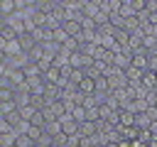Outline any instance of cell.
Instances as JSON below:
<instances>
[{
    "instance_id": "cell-1",
    "label": "cell",
    "mask_w": 157,
    "mask_h": 147,
    "mask_svg": "<svg viewBox=\"0 0 157 147\" xmlns=\"http://www.w3.org/2000/svg\"><path fill=\"white\" fill-rule=\"evenodd\" d=\"M59 123H61V132H64V135H69V137H71V135H78L81 123H78V120H76L71 113H66V115H64Z\"/></svg>"
},
{
    "instance_id": "cell-2",
    "label": "cell",
    "mask_w": 157,
    "mask_h": 147,
    "mask_svg": "<svg viewBox=\"0 0 157 147\" xmlns=\"http://www.w3.org/2000/svg\"><path fill=\"white\" fill-rule=\"evenodd\" d=\"M0 12H2V20H10L17 15V0H0Z\"/></svg>"
},
{
    "instance_id": "cell-3",
    "label": "cell",
    "mask_w": 157,
    "mask_h": 147,
    "mask_svg": "<svg viewBox=\"0 0 157 147\" xmlns=\"http://www.w3.org/2000/svg\"><path fill=\"white\" fill-rule=\"evenodd\" d=\"M22 71H25V76H27V78H42V76H44V69H42L37 61H29Z\"/></svg>"
},
{
    "instance_id": "cell-4",
    "label": "cell",
    "mask_w": 157,
    "mask_h": 147,
    "mask_svg": "<svg viewBox=\"0 0 157 147\" xmlns=\"http://www.w3.org/2000/svg\"><path fill=\"white\" fill-rule=\"evenodd\" d=\"M61 27H64V32H66L69 37H78V34H81V22H78V20H66Z\"/></svg>"
},
{
    "instance_id": "cell-5",
    "label": "cell",
    "mask_w": 157,
    "mask_h": 147,
    "mask_svg": "<svg viewBox=\"0 0 157 147\" xmlns=\"http://www.w3.org/2000/svg\"><path fill=\"white\" fill-rule=\"evenodd\" d=\"M44 83H54V86H59V81H61V71L56 69V66H52V69H47L44 71Z\"/></svg>"
},
{
    "instance_id": "cell-6",
    "label": "cell",
    "mask_w": 157,
    "mask_h": 147,
    "mask_svg": "<svg viewBox=\"0 0 157 147\" xmlns=\"http://www.w3.org/2000/svg\"><path fill=\"white\" fill-rule=\"evenodd\" d=\"M142 86H145V91H157V74L155 71H145L142 74Z\"/></svg>"
},
{
    "instance_id": "cell-7",
    "label": "cell",
    "mask_w": 157,
    "mask_h": 147,
    "mask_svg": "<svg viewBox=\"0 0 157 147\" xmlns=\"http://www.w3.org/2000/svg\"><path fill=\"white\" fill-rule=\"evenodd\" d=\"M120 15H123L125 20H130V17H137V10H135V0H123Z\"/></svg>"
},
{
    "instance_id": "cell-8",
    "label": "cell",
    "mask_w": 157,
    "mask_h": 147,
    "mask_svg": "<svg viewBox=\"0 0 157 147\" xmlns=\"http://www.w3.org/2000/svg\"><path fill=\"white\" fill-rule=\"evenodd\" d=\"M78 91H81L83 96H93V93H96V78H88V76H86V78L78 83Z\"/></svg>"
},
{
    "instance_id": "cell-9",
    "label": "cell",
    "mask_w": 157,
    "mask_h": 147,
    "mask_svg": "<svg viewBox=\"0 0 157 147\" xmlns=\"http://www.w3.org/2000/svg\"><path fill=\"white\" fill-rule=\"evenodd\" d=\"M135 118L132 110H120V127H135Z\"/></svg>"
},
{
    "instance_id": "cell-10",
    "label": "cell",
    "mask_w": 157,
    "mask_h": 147,
    "mask_svg": "<svg viewBox=\"0 0 157 147\" xmlns=\"http://www.w3.org/2000/svg\"><path fill=\"white\" fill-rule=\"evenodd\" d=\"M20 108H17V103L15 100H7V103H0V115L2 118H7V115H12V113H17Z\"/></svg>"
},
{
    "instance_id": "cell-11",
    "label": "cell",
    "mask_w": 157,
    "mask_h": 147,
    "mask_svg": "<svg viewBox=\"0 0 157 147\" xmlns=\"http://www.w3.org/2000/svg\"><path fill=\"white\" fill-rule=\"evenodd\" d=\"M150 125H152V120H150L147 113H140V115L135 118V127H137V130H150Z\"/></svg>"
},
{
    "instance_id": "cell-12",
    "label": "cell",
    "mask_w": 157,
    "mask_h": 147,
    "mask_svg": "<svg viewBox=\"0 0 157 147\" xmlns=\"http://www.w3.org/2000/svg\"><path fill=\"white\" fill-rule=\"evenodd\" d=\"M34 115H37V108H34L32 103H29V105H25V108H20V118H22V120H27V123H29Z\"/></svg>"
},
{
    "instance_id": "cell-13",
    "label": "cell",
    "mask_w": 157,
    "mask_h": 147,
    "mask_svg": "<svg viewBox=\"0 0 157 147\" xmlns=\"http://www.w3.org/2000/svg\"><path fill=\"white\" fill-rule=\"evenodd\" d=\"M15 98H17V91H15V88H0V103L15 100Z\"/></svg>"
},
{
    "instance_id": "cell-14",
    "label": "cell",
    "mask_w": 157,
    "mask_h": 147,
    "mask_svg": "<svg viewBox=\"0 0 157 147\" xmlns=\"http://www.w3.org/2000/svg\"><path fill=\"white\" fill-rule=\"evenodd\" d=\"M10 132H15V125H12L7 118L0 115V135H10Z\"/></svg>"
},
{
    "instance_id": "cell-15",
    "label": "cell",
    "mask_w": 157,
    "mask_h": 147,
    "mask_svg": "<svg viewBox=\"0 0 157 147\" xmlns=\"http://www.w3.org/2000/svg\"><path fill=\"white\" fill-rule=\"evenodd\" d=\"M145 10H147L150 15H157V0H147V2H145Z\"/></svg>"
},
{
    "instance_id": "cell-16",
    "label": "cell",
    "mask_w": 157,
    "mask_h": 147,
    "mask_svg": "<svg viewBox=\"0 0 157 147\" xmlns=\"http://www.w3.org/2000/svg\"><path fill=\"white\" fill-rule=\"evenodd\" d=\"M37 147H52V145H44V142H39V145H37Z\"/></svg>"
}]
</instances>
